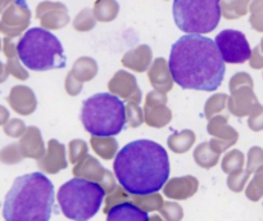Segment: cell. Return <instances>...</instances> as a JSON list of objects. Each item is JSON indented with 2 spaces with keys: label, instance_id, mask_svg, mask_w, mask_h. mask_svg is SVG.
<instances>
[{
  "label": "cell",
  "instance_id": "6da1fadb",
  "mask_svg": "<svg viewBox=\"0 0 263 221\" xmlns=\"http://www.w3.org/2000/svg\"><path fill=\"white\" fill-rule=\"evenodd\" d=\"M168 68L182 89L215 91L225 77L222 61L215 41L203 35L187 33L171 46Z\"/></svg>",
  "mask_w": 263,
  "mask_h": 221
},
{
  "label": "cell",
  "instance_id": "7a4b0ae2",
  "mask_svg": "<svg viewBox=\"0 0 263 221\" xmlns=\"http://www.w3.org/2000/svg\"><path fill=\"white\" fill-rule=\"evenodd\" d=\"M113 170L126 192L134 195L153 194L170 177L168 154L153 140H134L116 154Z\"/></svg>",
  "mask_w": 263,
  "mask_h": 221
},
{
  "label": "cell",
  "instance_id": "9c48e42d",
  "mask_svg": "<svg viewBox=\"0 0 263 221\" xmlns=\"http://www.w3.org/2000/svg\"><path fill=\"white\" fill-rule=\"evenodd\" d=\"M107 221H151L148 212L133 202L113 206L107 212Z\"/></svg>",
  "mask_w": 263,
  "mask_h": 221
},
{
  "label": "cell",
  "instance_id": "52a82bcc",
  "mask_svg": "<svg viewBox=\"0 0 263 221\" xmlns=\"http://www.w3.org/2000/svg\"><path fill=\"white\" fill-rule=\"evenodd\" d=\"M220 3L221 0H174L175 23L185 33L212 32L221 20Z\"/></svg>",
  "mask_w": 263,
  "mask_h": 221
},
{
  "label": "cell",
  "instance_id": "ba28073f",
  "mask_svg": "<svg viewBox=\"0 0 263 221\" xmlns=\"http://www.w3.org/2000/svg\"><path fill=\"white\" fill-rule=\"evenodd\" d=\"M215 44L225 63H244L252 56L246 35L238 30H223L216 36Z\"/></svg>",
  "mask_w": 263,
  "mask_h": 221
},
{
  "label": "cell",
  "instance_id": "3957f363",
  "mask_svg": "<svg viewBox=\"0 0 263 221\" xmlns=\"http://www.w3.org/2000/svg\"><path fill=\"white\" fill-rule=\"evenodd\" d=\"M54 207V185L43 172L18 176L5 195V221H49Z\"/></svg>",
  "mask_w": 263,
  "mask_h": 221
},
{
  "label": "cell",
  "instance_id": "277c9868",
  "mask_svg": "<svg viewBox=\"0 0 263 221\" xmlns=\"http://www.w3.org/2000/svg\"><path fill=\"white\" fill-rule=\"evenodd\" d=\"M20 61L31 71L64 68L67 58L61 41L50 31L33 27L26 31L17 45Z\"/></svg>",
  "mask_w": 263,
  "mask_h": 221
},
{
  "label": "cell",
  "instance_id": "8992f818",
  "mask_svg": "<svg viewBox=\"0 0 263 221\" xmlns=\"http://www.w3.org/2000/svg\"><path fill=\"white\" fill-rule=\"evenodd\" d=\"M105 190L99 182L74 177L64 182L58 190V203L67 218L89 221L102 207Z\"/></svg>",
  "mask_w": 263,
  "mask_h": 221
},
{
  "label": "cell",
  "instance_id": "5b68a950",
  "mask_svg": "<svg viewBox=\"0 0 263 221\" xmlns=\"http://www.w3.org/2000/svg\"><path fill=\"white\" fill-rule=\"evenodd\" d=\"M81 121L85 130L94 136H116L126 126L125 103L110 93H99L84 100Z\"/></svg>",
  "mask_w": 263,
  "mask_h": 221
}]
</instances>
